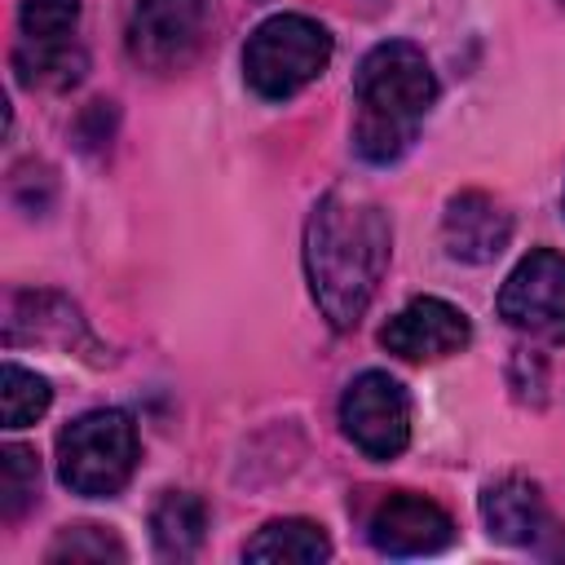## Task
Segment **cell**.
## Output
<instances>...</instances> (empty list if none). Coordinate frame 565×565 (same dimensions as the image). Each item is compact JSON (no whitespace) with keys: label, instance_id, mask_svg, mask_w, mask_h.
Listing matches in <instances>:
<instances>
[{"label":"cell","instance_id":"obj_13","mask_svg":"<svg viewBox=\"0 0 565 565\" xmlns=\"http://www.w3.org/2000/svg\"><path fill=\"white\" fill-rule=\"evenodd\" d=\"M207 534V503L190 490H163L150 508V539L154 552L168 561H190Z\"/></svg>","mask_w":565,"mask_h":565},{"label":"cell","instance_id":"obj_2","mask_svg":"<svg viewBox=\"0 0 565 565\" xmlns=\"http://www.w3.org/2000/svg\"><path fill=\"white\" fill-rule=\"evenodd\" d=\"M437 102V75L411 40L375 44L353 75V146L366 163H397Z\"/></svg>","mask_w":565,"mask_h":565},{"label":"cell","instance_id":"obj_6","mask_svg":"<svg viewBox=\"0 0 565 565\" xmlns=\"http://www.w3.org/2000/svg\"><path fill=\"white\" fill-rule=\"evenodd\" d=\"M494 305L512 331L565 344V256L552 247H534L530 256H521L503 278Z\"/></svg>","mask_w":565,"mask_h":565},{"label":"cell","instance_id":"obj_1","mask_svg":"<svg viewBox=\"0 0 565 565\" xmlns=\"http://www.w3.org/2000/svg\"><path fill=\"white\" fill-rule=\"evenodd\" d=\"M388 212L362 190H327L305 221V278L335 331L362 322L388 269Z\"/></svg>","mask_w":565,"mask_h":565},{"label":"cell","instance_id":"obj_3","mask_svg":"<svg viewBox=\"0 0 565 565\" xmlns=\"http://www.w3.org/2000/svg\"><path fill=\"white\" fill-rule=\"evenodd\" d=\"M331 35L305 13L265 18L243 44V79L265 102H287L331 66Z\"/></svg>","mask_w":565,"mask_h":565},{"label":"cell","instance_id":"obj_9","mask_svg":"<svg viewBox=\"0 0 565 565\" xmlns=\"http://www.w3.org/2000/svg\"><path fill=\"white\" fill-rule=\"evenodd\" d=\"M468 340H472L468 313L441 296H415L380 327V344L402 362H437L468 349Z\"/></svg>","mask_w":565,"mask_h":565},{"label":"cell","instance_id":"obj_15","mask_svg":"<svg viewBox=\"0 0 565 565\" xmlns=\"http://www.w3.org/2000/svg\"><path fill=\"white\" fill-rule=\"evenodd\" d=\"M53 402V388L44 375L18 366V362H4L0 371V411H4V428H26L35 424Z\"/></svg>","mask_w":565,"mask_h":565},{"label":"cell","instance_id":"obj_5","mask_svg":"<svg viewBox=\"0 0 565 565\" xmlns=\"http://www.w3.org/2000/svg\"><path fill=\"white\" fill-rule=\"evenodd\" d=\"M207 35L203 0H137L124 26L128 57L150 75H172L194 62Z\"/></svg>","mask_w":565,"mask_h":565},{"label":"cell","instance_id":"obj_18","mask_svg":"<svg viewBox=\"0 0 565 565\" xmlns=\"http://www.w3.org/2000/svg\"><path fill=\"white\" fill-rule=\"evenodd\" d=\"M44 556L49 561H128V547L106 525H66Z\"/></svg>","mask_w":565,"mask_h":565},{"label":"cell","instance_id":"obj_7","mask_svg":"<svg viewBox=\"0 0 565 565\" xmlns=\"http://www.w3.org/2000/svg\"><path fill=\"white\" fill-rule=\"evenodd\" d=\"M340 428L366 459H397L411 441V393L388 371H362L340 397Z\"/></svg>","mask_w":565,"mask_h":565},{"label":"cell","instance_id":"obj_20","mask_svg":"<svg viewBox=\"0 0 565 565\" xmlns=\"http://www.w3.org/2000/svg\"><path fill=\"white\" fill-rule=\"evenodd\" d=\"M561 207H565V190H561Z\"/></svg>","mask_w":565,"mask_h":565},{"label":"cell","instance_id":"obj_11","mask_svg":"<svg viewBox=\"0 0 565 565\" xmlns=\"http://www.w3.org/2000/svg\"><path fill=\"white\" fill-rule=\"evenodd\" d=\"M481 521L486 530L499 539V543H512V547H534L543 534H547V503H543V490L530 481V477H494L486 490H481Z\"/></svg>","mask_w":565,"mask_h":565},{"label":"cell","instance_id":"obj_16","mask_svg":"<svg viewBox=\"0 0 565 565\" xmlns=\"http://www.w3.org/2000/svg\"><path fill=\"white\" fill-rule=\"evenodd\" d=\"M40 499V459L31 446L9 441L0 450V516L18 521Z\"/></svg>","mask_w":565,"mask_h":565},{"label":"cell","instance_id":"obj_17","mask_svg":"<svg viewBox=\"0 0 565 565\" xmlns=\"http://www.w3.org/2000/svg\"><path fill=\"white\" fill-rule=\"evenodd\" d=\"M35 313H40V322L31 318V340H53V344H62V349H71V344H93L88 340V331H84V322H79V313H75V305H66L62 296H49V291H26L22 296Z\"/></svg>","mask_w":565,"mask_h":565},{"label":"cell","instance_id":"obj_8","mask_svg":"<svg viewBox=\"0 0 565 565\" xmlns=\"http://www.w3.org/2000/svg\"><path fill=\"white\" fill-rule=\"evenodd\" d=\"M366 539L380 556H433L455 543V521L415 490H388L366 516Z\"/></svg>","mask_w":565,"mask_h":565},{"label":"cell","instance_id":"obj_10","mask_svg":"<svg viewBox=\"0 0 565 565\" xmlns=\"http://www.w3.org/2000/svg\"><path fill=\"white\" fill-rule=\"evenodd\" d=\"M441 243L450 260L490 265L512 243V212L486 190H459L441 212Z\"/></svg>","mask_w":565,"mask_h":565},{"label":"cell","instance_id":"obj_12","mask_svg":"<svg viewBox=\"0 0 565 565\" xmlns=\"http://www.w3.org/2000/svg\"><path fill=\"white\" fill-rule=\"evenodd\" d=\"M327 556H331V539L309 516L269 521L243 543V561H265V565H318Z\"/></svg>","mask_w":565,"mask_h":565},{"label":"cell","instance_id":"obj_19","mask_svg":"<svg viewBox=\"0 0 565 565\" xmlns=\"http://www.w3.org/2000/svg\"><path fill=\"white\" fill-rule=\"evenodd\" d=\"M79 22V0H22L18 40H71Z\"/></svg>","mask_w":565,"mask_h":565},{"label":"cell","instance_id":"obj_14","mask_svg":"<svg viewBox=\"0 0 565 565\" xmlns=\"http://www.w3.org/2000/svg\"><path fill=\"white\" fill-rule=\"evenodd\" d=\"M88 71V57L75 40H18L13 75L26 88H71Z\"/></svg>","mask_w":565,"mask_h":565},{"label":"cell","instance_id":"obj_4","mask_svg":"<svg viewBox=\"0 0 565 565\" xmlns=\"http://www.w3.org/2000/svg\"><path fill=\"white\" fill-rule=\"evenodd\" d=\"M137 424L124 411H88L57 433V477L71 494L110 499L137 472Z\"/></svg>","mask_w":565,"mask_h":565}]
</instances>
